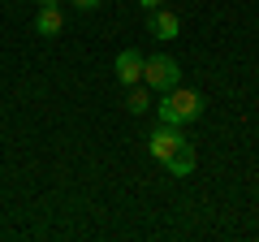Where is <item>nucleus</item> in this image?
I'll return each instance as SVG.
<instances>
[{
    "label": "nucleus",
    "instance_id": "4",
    "mask_svg": "<svg viewBox=\"0 0 259 242\" xmlns=\"http://www.w3.org/2000/svg\"><path fill=\"white\" fill-rule=\"evenodd\" d=\"M143 61H147L143 52H134V48H125V52L117 56V83H125V87L143 83Z\"/></svg>",
    "mask_w": 259,
    "mask_h": 242
},
{
    "label": "nucleus",
    "instance_id": "1",
    "mask_svg": "<svg viewBox=\"0 0 259 242\" xmlns=\"http://www.w3.org/2000/svg\"><path fill=\"white\" fill-rule=\"evenodd\" d=\"M156 112H160V121H168V126H190V121L203 117V95L177 83L173 91H164V100L156 104Z\"/></svg>",
    "mask_w": 259,
    "mask_h": 242
},
{
    "label": "nucleus",
    "instance_id": "8",
    "mask_svg": "<svg viewBox=\"0 0 259 242\" xmlns=\"http://www.w3.org/2000/svg\"><path fill=\"white\" fill-rule=\"evenodd\" d=\"M125 108H130V112H147V108H151V95L134 83V87H130V95H125Z\"/></svg>",
    "mask_w": 259,
    "mask_h": 242
},
{
    "label": "nucleus",
    "instance_id": "9",
    "mask_svg": "<svg viewBox=\"0 0 259 242\" xmlns=\"http://www.w3.org/2000/svg\"><path fill=\"white\" fill-rule=\"evenodd\" d=\"M74 5H78V9H100L104 0H74Z\"/></svg>",
    "mask_w": 259,
    "mask_h": 242
},
{
    "label": "nucleus",
    "instance_id": "5",
    "mask_svg": "<svg viewBox=\"0 0 259 242\" xmlns=\"http://www.w3.org/2000/svg\"><path fill=\"white\" fill-rule=\"evenodd\" d=\"M147 26H151V35H156V39H177V35H182V22H177V13H168L164 5L147 13Z\"/></svg>",
    "mask_w": 259,
    "mask_h": 242
},
{
    "label": "nucleus",
    "instance_id": "3",
    "mask_svg": "<svg viewBox=\"0 0 259 242\" xmlns=\"http://www.w3.org/2000/svg\"><path fill=\"white\" fill-rule=\"evenodd\" d=\"M182 143H186V139H182V126H168V121H160L156 130L147 134V151L160 160V165H164V160L173 156V151L182 147Z\"/></svg>",
    "mask_w": 259,
    "mask_h": 242
},
{
    "label": "nucleus",
    "instance_id": "6",
    "mask_svg": "<svg viewBox=\"0 0 259 242\" xmlns=\"http://www.w3.org/2000/svg\"><path fill=\"white\" fill-rule=\"evenodd\" d=\"M35 30H39L44 39L61 35V30H65V18H61V9H56V5H39V13H35Z\"/></svg>",
    "mask_w": 259,
    "mask_h": 242
},
{
    "label": "nucleus",
    "instance_id": "2",
    "mask_svg": "<svg viewBox=\"0 0 259 242\" xmlns=\"http://www.w3.org/2000/svg\"><path fill=\"white\" fill-rule=\"evenodd\" d=\"M143 83H147V91H173L177 83H182V65H177L173 56H147L143 61Z\"/></svg>",
    "mask_w": 259,
    "mask_h": 242
},
{
    "label": "nucleus",
    "instance_id": "7",
    "mask_svg": "<svg viewBox=\"0 0 259 242\" xmlns=\"http://www.w3.org/2000/svg\"><path fill=\"white\" fill-rule=\"evenodd\" d=\"M164 169H168L173 177H190V173H194V147H190V143H182V147L164 160Z\"/></svg>",
    "mask_w": 259,
    "mask_h": 242
},
{
    "label": "nucleus",
    "instance_id": "11",
    "mask_svg": "<svg viewBox=\"0 0 259 242\" xmlns=\"http://www.w3.org/2000/svg\"><path fill=\"white\" fill-rule=\"evenodd\" d=\"M35 5H56V0H35Z\"/></svg>",
    "mask_w": 259,
    "mask_h": 242
},
{
    "label": "nucleus",
    "instance_id": "10",
    "mask_svg": "<svg viewBox=\"0 0 259 242\" xmlns=\"http://www.w3.org/2000/svg\"><path fill=\"white\" fill-rule=\"evenodd\" d=\"M139 5H143V9L151 13V9H160V5H164V0H139Z\"/></svg>",
    "mask_w": 259,
    "mask_h": 242
}]
</instances>
